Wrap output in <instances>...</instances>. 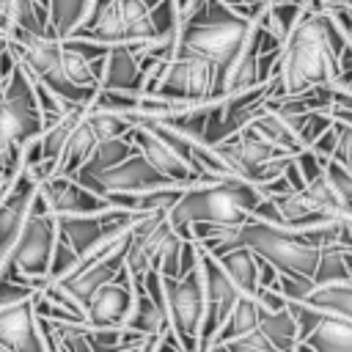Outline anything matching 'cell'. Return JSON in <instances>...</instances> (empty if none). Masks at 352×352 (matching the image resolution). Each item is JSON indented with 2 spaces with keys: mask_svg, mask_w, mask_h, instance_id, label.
<instances>
[{
  "mask_svg": "<svg viewBox=\"0 0 352 352\" xmlns=\"http://www.w3.org/2000/svg\"><path fill=\"white\" fill-rule=\"evenodd\" d=\"M206 352H228V349H226V346H209Z\"/></svg>",
  "mask_w": 352,
  "mask_h": 352,
  "instance_id": "46",
  "label": "cell"
},
{
  "mask_svg": "<svg viewBox=\"0 0 352 352\" xmlns=\"http://www.w3.org/2000/svg\"><path fill=\"white\" fill-rule=\"evenodd\" d=\"M94 0H50V36L72 38L91 14Z\"/></svg>",
  "mask_w": 352,
  "mask_h": 352,
  "instance_id": "24",
  "label": "cell"
},
{
  "mask_svg": "<svg viewBox=\"0 0 352 352\" xmlns=\"http://www.w3.org/2000/svg\"><path fill=\"white\" fill-rule=\"evenodd\" d=\"M182 253H184V239L173 231L165 245L160 248V256L154 261V270L162 275V278H179L182 275Z\"/></svg>",
  "mask_w": 352,
  "mask_h": 352,
  "instance_id": "32",
  "label": "cell"
},
{
  "mask_svg": "<svg viewBox=\"0 0 352 352\" xmlns=\"http://www.w3.org/2000/svg\"><path fill=\"white\" fill-rule=\"evenodd\" d=\"M143 85H146V74H143V69H140L132 47L129 44L110 47L99 88L126 91V94H143Z\"/></svg>",
  "mask_w": 352,
  "mask_h": 352,
  "instance_id": "17",
  "label": "cell"
},
{
  "mask_svg": "<svg viewBox=\"0 0 352 352\" xmlns=\"http://www.w3.org/2000/svg\"><path fill=\"white\" fill-rule=\"evenodd\" d=\"M226 349H228V352H286V349L275 346L272 341H267L258 330L250 333V336H245V338H236V341L226 344Z\"/></svg>",
  "mask_w": 352,
  "mask_h": 352,
  "instance_id": "37",
  "label": "cell"
},
{
  "mask_svg": "<svg viewBox=\"0 0 352 352\" xmlns=\"http://www.w3.org/2000/svg\"><path fill=\"white\" fill-rule=\"evenodd\" d=\"M333 126H336V151L330 160H336L352 170V126L344 121H336V118H333Z\"/></svg>",
  "mask_w": 352,
  "mask_h": 352,
  "instance_id": "36",
  "label": "cell"
},
{
  "mask_svg": "<svg viewBox=\"0 0 352 352\" xmlns=\"http://www.w3.org/2000/svg\"><path fill=\"white\" fill-rule=\"evenodd\" d=\"M198 258H201V272H204V322H201V344H198V352H206L209 344H212V338H214V333L223 327L226 316L231 314V308L242 297V292L226 275V270L220 267V261L212 253H206L201 245H198Z\"/></svg>",
  "mask_w": 352,
  "mask_h": 352,
  "instance_id": "9",
  "label": "cell"
},
{
  "mask_svg": "<svg viewBox=\"0 0 352 352\" xmlns=\"http://www.w3.org/2000/svg\"><path fill=\"white\" fill-rule=\"evenodd\" d=\"M346 36L327 11L305 14L283 44L280 69L270 80L272 96H297L316 85H330L338 77V55L346 50Z\"/></svg>",
  "mask_w": 352,
  "mask_h": 352,
  "instance_id": "1",
  "label": "cell"
},
{
  "mask_svg": "<svg viewBox=\"0 0 352 352\" xmlns=\"http://www.w3.org/2000/svg\"><path fill=\"white\" fill-rule=\"evenodd\" d=\"M212 148L220 154V160L226 162V168H228L236 179H245V182H250V184H258L261 170H264V165H267L270 160L283 157V151H278L275 146L264 143L250 126L234 132L231 138L220 140V143L212 146Z\"/></svg>",
  "mask_w": 352,
  "mask_h": 352,
  "instance_id": "11",
  "label": "cell"
},
{
  "mask_svg": "<svg viewBox=\"0 0 352 352\" xmlns=\"http://www.w3.org/2000/svg\"><path fill=\"white\" fill-rule=\"evenodd\" d=\"M236 245L253 250L258 258L270 261L278 272L300 275V278H314L319 256H322V250L302 242L297 231H289V228H280L264 220H253V217L239 226Z\"/></svg>",
  "mask_w": 352,
  "mask_h": 352,
  "instance_id": "5",
  "label": "cell"
},
{
  "mask_svg": "<svg viewBox=\"0 0 352 352\" xmlns=\"http://www.w3.org/2000/svg\"><path fill=\"white\" fill-rule=\"evenodd\" d=\"M85 118H88V124H91V129H94V135H96L99 140L124 138V135H129V129H132L129 118H126V116H118V113H102V110H91V107H88Z\"/></svg>",
  "mask_w": 352,
  "mask_h": 352,
  "instance_id": "31",
  "label": "cell"
},
{
  "mask_svg": "<svg viewBox=\"0 0 352 352\" xmlns=\"http://www.w3.org/2000/svg\"><path fill=\"white\" fill-rule=\"evenodd\" d=\"M324 176L333 187V195L338 198V204L346 209V214L352 212V170L344 168L336 160H324Z\"/></svg>",
  "mask_w": 352,
  "mask_h": 352,
  "instance_id": "33",
  "label": "cell"
},
{
  "mask_svg": "<svg viewBox=\"0 0 352 352\" xmlns=\"http://www.w3.org/2000/svg\"><path fill=\"white\" fill-rule=\"evenodd\" d=\"M346 248L336 245V248H324L314 272V283L316 286H333V283H352V272L346 267Z\"/></svg>",
  "mask_w": 352,
  "mask_h": 352,
  "instance_id": "29",
  "label": "cell"
},
{
  "mask_svg": "<svg viewBox=\"0 0 352 352\" xmlns=\"http://www.w3.org/2000/svg\"><path fill=\"white\" fill-rule=\"evenodd\" d=\"M143 344H132V346H124V349H116V352H143Z\"/></svg>",
  "mask_w": 352,
  "mask_h": 352,
  "instance_id": "42",
  "label": "cell"
},
{
  "mask_svg": "<svg viewBox=\"0 0 352 352\" xmlns=\"http://www.w3.org/2000/svg\"><path fill=\"white\" fill-rule=\"evenodd\" d=\"M36 195H38V182L25 170H19V176L0 195V270L33 209Z\"/></svg>",
  "mask_w": 352,
  "mask_h": 352,
  "instance_id": "12",
  "label": "cell"
},
{
  "mask_svg": "<svg viewBox=\"0 0 352 352\" xmlns=\"http://www.w3.org/2000/svg\"><path fill=\"white\" fill-rule=\"evenodd\" d=\"M80 184L104 198V195H116V192H146V190H157V187H170L173 182L165 179L140 151H135L116 168H110L94 179H85Z\"/></svg>",
  "mask_w": 352,
  "mask_h": 352,
  "instance_id": "10",
  "label": "cell"
},
{
  "mask_svg": "<svg viewBox=\"0 0 352 352\" xmlns=\"http://www.w3.org/2000/svg\"><path fill=\"white\" fill-rule=\"evenodd\" d=\"M58 242V220L50 212L41 192L33 201V209L0 270V278H11L22 286H30L33 292H41L50 280V264Z\"/></svg>",
  "mask_w": 352,
  "mask_h": 352,
  "instance_id": "4",
  "label": "cell"
},
{
  "mask_svg": "<svg viewBox=\"0 0 352 352\" xmlns=\"http://www.w3.org/2000/svg\"><path fill=\"white\" fill-rule=\"evenodd\" d=\"M140 104V94H126V91H110V88H99L91 110H102V113H118V116H129L138 113Z\"/></svg>",
  "mask_w": 352,
  "mask_h": 352,
  "instance_id": "30",
  "label": "cell"
},
{
  "mask_svg": "<svg viewBox=\"0 0 352 352\" xmlns=\"http://www.w3.org/2000/svg\"><path fill=\"white\" fill-rule=\"evenodd\" d=\"M135 151H138V148H135V143H132L129 135H124V138H113V140H99L96 148H94V154L88 157V162H85L72 179H77V182L94 179V176H99V173L116 168L118 162H124V160L132 157Z\"/></svg>",
  "mask_w": 352,
  "mask_h": 352,
  "instance_id": "20",
  "label": "cell"
},
{
  "mask_svg": "<svg viewBox=\"0 0 352 352\" xmlns=\"http://www.w3.org/2000/svg\"><path fill=\"white\" fill-rule=\"evenodd\" d=\"M308 305L333 314V316H344L352 319V283H333V286H316L308 297Z\"/></svg>",
  "mask_w": 352,
  "mask_h": 352,
  "instance_id": "28",
  "label": "cell"
},
{
  "mask_svg": "<svg viewBox=\"0 0 352 352\" xmlns=\"http://www.w3.org/2000/svg\"><path fill=\"white\" fill-rule=\"evenodd\" d=\"M349 80H352V44H346V50L338 55V77H336V82L344 85Z\"/></svg>",
  "mask_w": 352,
  "mask_h": 352,
  "instance_id": "40",
  "label": "cell"
},
{
  "mask_svg": "<svg viewBox=\"0 0 352 352\" xmlns=\"http://www.w3.org/2000/svg\"><path fill=\"white\" fill-rule=\"evenodd\" d=\"M250 129H253L264 143L275 146L278 151H283V154H289V157H297L300 151H305V148H302V143L297 140L294 129L289 126V121H286L280 113L270 110V107H264V113L253 118Z\"/></svg>",
  "mask_w": 352,
  "mask_h": 352,
  "instance_id": "19",
  "label": "cell"
},
{
  "mask_svg": "<svg viewBox=\"0 0 352 352\" xmlns=\"http://www.w3.org/2000/svg\"><path fill=\"white\" fill-rule=\"evenodd\" d=\"M220 267L226 270V275L234 280V286L242 294H256L258 292V256L248 248H234L223 256H217Z\"/></svg>",
  "mask_w": 352,
  "mask_h": 352,
  "instance_id": "22",
  "label": "cell"
},
{
  "mask_svg": "<svg viewBox=\"0 0 352 352\" xmlns=\"http://www.w3.org/2000/svg\"><path fill=\"white\" fill-rule=\"evenodd\" d=\"M294 352H314V349H311V346H308V344H302V341H300V344H297V346H294Z\"/></svg>",
  "mask_w": 352,
  "mask_h": 352,
  "instance_id": "43",
  "label": "cell"
},
{
  "mask_svg": "<svg viewBox=\"0 0 352 352\" xmlns=\"http://www.w3.org/2000/svg\"><path fill=\"white\" fill-rule=\"evenodd\" d=\"M311 151H314L316 157H322V160H330L333 151H336V126H330L324 135H319V140L311 146Z\"/></svg>",
  "mask_w": 352,
  "mask_h": 352,
  "instance_id": "39",
  "label": "cell"
},
{
  "mask_svg": "<svg viewBox=\"0 0 352 352\" xmlns=\"http://www.w3.org/2000/svg\"><path fill=\"white\" fill-rule=\"evenodd\" d=\"M302 14H305V6L302 3H294V0H272V3H267L264 14H261V22H264V28L280 44H286V38L300 25Z\"/></svg>",
  "mask_w": 352,
  "mask_h": 352,
  "instance_id": "26",
  "label": "cell"
},
{
  "mask_svg": "<svg viewBox=\"0 0 352 352\" xmlns=\"http://www.w3.org/2000/svg\"><path fill=\"white\" fill-rule=\"evenodd\" d=\"M302 344H308L314 352H352V319L324 314Z\"/></svg>",
  "mask_w": 352,
  "mask_h": 352,
  "instance_id": "21",
  "label": "cell"
},
{
  "mask_svg": "<svg viewBox=\"0 0 352 352\" xmlns=\"http://www.w3.org/2000/svg\"><path fill=\"white\" fill-rule=\"evenodd\" d=\"M264 192L245 182V179H206L192 187H184L182 198L168 209L170 228L184 239H190V226L209 223V226H228L236 228L250 220L253 209L261 204Z\"/></svg>",
  "mask_w": 352,
  "mask_h": 352,
  "instance_id": "2",
  "label": "cell"
},
{
  "mask_svg": "<svg viewBox=\"0 0 352 352\" xmlns=\"http://www.w3.org/2000/svg\"><path fill=\"white\" fill-rule=\"evenodd\" d=\"M44 121L33 91V77L16 60L14 72L0 88V154L22 151L30 140L41 138Z\"/></svg>",
  "mask_w": 352,
  "mask_h": 352,
  "instance_id": "6",
  "label": "cell"
},
{
  "mask_svg": "<svg viewBox=\"0 0 352 352\" xmlns=\"http://www.w3.org/2000/svg\"><path fill=\"white\" fill-rule=\"evenodd\" d=\"M324 11L333 16V22L341 28V33L346 36V41L352 44V8L349 6H327Z\"/></svg>",
  "mask_w": 352,
  "mask_h": 352,
  "instance_id": "38",
  "label": "cell"
},
{
  "mask_svg": "<svg viewBox=\"0 0 352 352\" xmlns=\"http://www.w3.org/2000/svg\"><path fill=\"white\" fill-rule=\"evenodd\" d=\"M38 192L55 217H88L113 209L107 198L91 192L72 176H50L38 184Z\"/></svg>",
  "mask_w": 352,
  "mask_h": 352,
  "instance_id": "13",
  "label": "cell"
},
{
  "mask_svg": "<svg viewBox=\"0 0 352 352\" xmlns=\"http://www.w3.org/2000/svg\"><path fill=\"white\" fill-rule=\"evenodd\" d=\"M322 3H324V8L327 6H349L352 8V0H322Z\"/></svg>",
  "mask_w": 352,
  "mask_h": 352,
  "instance_id": "41",
  "label": "cell"
},
{
  "mask_svg": "<svg viewBox=\"0 0 352 352\" xmlns=\"http://www.w3.org/2000/svg\"><path fill=\"white\" fill-rule=\"evenodd\" d=\"M214 82H217V66L176 44V55L173 60L165 66L157 88L148 96H162V99H173V102H187V104H206L214 102Z\"/></svg>",
  "mask_w": 352,
  "mask_h": 352,
  "instance_id": "7",
  "label": "cell"
},
{
  "mask_svg": "<svg viewBox=\"0 0 352 352\" xmlns=\"http://www.w3.org/2000/svg\"><path fill=\"white\" fill-rule=\"evenodd\" d=\"M85 113H88V107L77 104V107H72L58 124H52V126H47V129L41 132V138H38L41 154H44V162L52 165V170H58V160H60V154H63V148H66L72 132H74V129L80 126V121L85 118Z\"/></svg>",
  "mask_w": 352,
  "mask_h": 352,
  "instance_id": "23",
  "label": "cell"
},
{
  "mask_svg": "<svg viewBox=\"0 0 352 352\" xmlns=\"http://www.w3.org/2000/svg\"><path fill=\"white\" fill-rule=\"evenodd\" d=\"M165 305L170 319V333L179 338L184 352H198L201 344V322H204V272L201 258L192 270L179 278H162Z\"/></svg>",
  "mask_w": 352,
  "mask_h": 352,
  "instance_id": "8",
  "label": "cell"
},
{
  "mask_svg": "<svg viewBox=\"0 0 352 352\" xmlns=\"http://www.w3.org/2000/svg\"><path fill=\"white\" fill-rule=\"evenodd\" d=\"M333 85H338V82H333ZM338 88H344V91H349V94H352V80H349V82H344V85H338Z\"/></svg>",
  "mask_w": 352,
  "mask_h": 352,
  "instance_id": "45",
  "label": "cell"
},
{
  "mask_svg": "<svg viewBox=\"0 0 352 352\" xmlns=\"http://www.w3.org/2000/svg\"><path fill=\"white\" fill-rule=\"evenodd\" d=\"M242 3H248V6H264V3H270V0H242Z\"/></svg>",
  "mask_w": 352,
  "mask_h": 352,
  "instance_id": "44",
  "label": "cell"
},
{
  "mask_svg": "<svg viewBox=\"0 0 352 352\" xmlns=\"http://www.w3.org/2000/svg\"><path fill=\"white\" fill-rule=\"evenodd\" d=\"M132 305H135V283L124 267L116 280L96 289V294L88 300L85 324L88 327H126Z\"/></svg>",
  "mask_w": 352,
  "mask_h": 352,
  "instance_id": "14",
  "label": "cell"
},
{
  "mask_svg": "<svg viewBox=\"0 0 352 352\" xmlns=\"http://www.w3.org/2000/svg\"><path fill=\"white\" fill-rule=\"evenodd\" d=\"M179 47L209 58L217 69L234 60L256 22L231 11L223 0H187L182 8Z\"/></svg>",
  "mask_w": 352,
  "mask_h": 352,
  "instance_id": "3",
  "label": "cell"
},
{
  "mask_svg": "<svg viewBox=\"0 0 352 352\" xmlns=\"http://www.w3.org/2000/svg\"><path fill=\"white\" fill-rule=\"evenodd\" d=\"M77 267H80V256H77L74 248L58 234L55 253H52V264H50V280H60V278H66L69 272H74Z\"/></svg>",
  "mask_w": 352,
  "mask_h": 352,
  "instance_id": "35",
  "label": "cell"
},
{
  "mask_svg": "<svg viewBox=\"0 0 352 352\" xmlns=\"http://www.w3.org/2000/svg\"><path fill=\"white\" fill-rule=\"evenodd\" d=\"M151 25H154L157 36H179V30H182L179 3L176 0H160L151 8Z\"/></svg>",
  "mask_w": 352,
  "mask_h": 352,
  "instance_id": "34",
  "label": "cell"
},
{
  "mask_svg": "<svg viewBox=\"0 0 352 352\" xmlns=\"http://www.w3.org/2000/svg\"><path fill=\"white\" fill-rule=\"evenodd\" d=\"M96 143H99V138L94 135L88 118H82L80 126L72 132V138H69V143H66V148H63V154H60V160H58L55 176H74V173L88 162V157L94 154Z\"/></svg>",
  "mask_w": 352,
  "mask_h": 352,
  "instance_id": "25",
  "label": "cell"
},
{
  "mask_svg": "<svg viewBox=\"0 0 352 352\" xmlns=\"http://www.w3.org/2000/svg\"><path fill=\"white\" fill-rule=\"evenodd\" d=\"M258 333L286 352H294V346L300 344V333H297V324H294L289 308H283V311H264L261 308Z\"/></svg>",
  "mask_w": 352,
  "mask_h": 352,
  "instance_id": "27",
  "label": "cell"
},
{
  "mask_svg": "<svg viewBox=\"0 0 352 352\" xmlns=\"http://www.w3.org/2000/svg\"><path fill=\"white\" fill-rule=\"evenodd\" d=\"M258 319H261V308H258L256 297L242 294L236 300V305L231 308V314L226 316L223 327L214 333V338H212L209 346H226V344H231L236 338H245V336L256 333L258 330Z\"/></svg>",
  "mask_w": 352,
  "mask_h": 352,
  "instance_id": "18",
  "label": "cell"
},
{
  "mask_svg": "<svg viewBox=\"0 0 352 352\" xmlns=\"http://www.w3.org/2000/svg\"><path fill=\"white\" fill-rule=\"evenodd\" d=\"M0 352H6V349H0Z\"/></svg>",
  "mask_w": 352,
  "mask_h": 352,
  "instance_id": "48",
  "label": "cell"
},
{
  "mask_svg": "<svg viewBox=\"0 0 352 352\" xmlns=\"http://www.w3.org/2000/svg\"><path fill=\"white\" fill-rule=\"evenodd\" d=\"M129 138H132L135 148H138L165 179H170L173 184H179V187H192V184L209 179V176H201L182 154H176L165 140H160V138H157L154 132H148L146 126H132V129H129Z\"/></svg>",
  "mask_w": 352,
  "mask_h": 352,
  "instance_id": "16",
  "label": "cell"
},
{
  "mask_svg": "<svg viewBox=\"0 0 352 352\" xmlns=\"http://www.w3.org/2000/svg\"><path fill=\"white\" fill-rule=\"evenodd\" d=\"M176 3H179V8H182V6H184V3H187V0H176Z\"/></svg>",
  "mask_w": 352,
  "mask_h": 352,
  "instance_id": "47",
  "label": "cell"
},
{
  "mask_svg": "<svg viewBox=\"0 0 352 352\" xmlns=\"http://www.w3.org/2000/svg\"><path fill=\"white\" fill-rule=\"evenodd\" d=\"M33 300L36 297L0 308V349H6V352H47Z\"/></svg>",
  "mask_w": 352,
  "mask_h": 352,
  "instance_id": "15",
  "label": "cell"
}]
</instances>
